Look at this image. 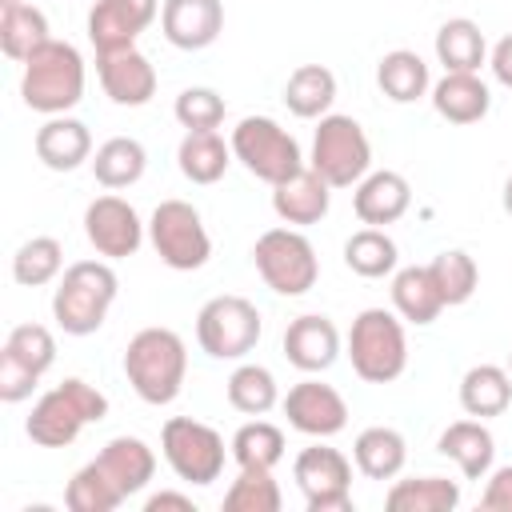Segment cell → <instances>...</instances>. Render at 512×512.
I'll return each instance as SVG.
<instances>
[{"label":"cell","mask_w":512,"mask_h":512,"mask_svg":"<svg viewBox=\"0 0 512 512\" xmlns=\"http://www.w3.org/2000/svg\"><path fill=\"white\" fill-rule=\"evenodd\" d=\"M124 376L144 404H172L188 376V348L172 328H140L124 348Z\"/></svg>","instance_id":"1"},{"label":"cell","mask_w":512,"mask_h":512,"mask_svg":"<svg viewBox=\"0 0 512 512\" xmlns=\"http://www.w3.org/2000/svg\"><path fill=\"white\" fill-rule=\"evenodd\" d=\"M108 416V396L92 388L80 376H68L64 384L48 388L36 404L32 416L24 420V432L40 448H68L88 424H100Z\"/></svg>","instance_id":"2"},{"label":"cell","mask_w":512,"mask_h":512,"mask_svg":"<svg viewBox=\"0 0 512 512\" xmlns=\"http://www.w3.org/2000/svg\"><path fill=\"white\" fill-rule=\"evenodd\" d=\"M20 96L40 116H64L84 100V56L68 40H48L24 60Z\"/></svg>","instance_id":"3"},{"label":"cell","mask_w":512,"mask_h":512,"mask_svg":"<svg viewBox=\"0 0 512 512\" xmlns=\"http://www.w3.org/2000/svg\"><path fill=\"white\" fill-rule=\"evenodd\" d=\"M116 292H120V280L108 260H76L56 280L52 316L68 336H92L104 324Z\"/></svg>","instance_id":"4"},{"label":"cell","mask_w":512,"mask_h":512,"mask_svg":"<svg viewBox=\"0 0 512 512\" xmlns=\"http://www.w3.org/2000/svg\"><path fill=\"white\" fill-rule=\"evenodd\" d=\"M348 360L364 384H392L408 368L404 320L388 308H364L348 328Z\"/></svg>","instance_id":"5"},{"label":"cell","mask_w":512,"mask_h":512,"mask_svg":"<svg viewBox=\"0 0 512 512\" xmlns=\"http://www.w3.org/2000/svg\"><path fill=\"white\" fill-rule=\"evenodd\" d=\"M308 168H316L332 188H356L372 172V144L360 120L340 116V112L320 116Z\"/></svg>","instance_id":"6"},{"label":"cell","mask_w":512,"mask_h":512,"mask_svg":"<svg viewBox=\"0 0 512 512\" xmlns=\"http://www.w3.org/2000/svg\"><path fill=\"white\" fill-rule=\"evenodd\" d=\"M232 156L264 184H280L292 172L304 168V152L288 128H280L272 116H244L232 128Z\"/></svg>","instance_id":"7"},{"label":"cell","mask_w":512,"mask_h":512,"mask_svg":"<svg viewBox=\"0 0 512 512\" xmlns=\"http://www.w3.org/2000/svg\"><path fill=\"white\" fill-rule=\"evenodd\" d=\"M252 264L276 296H304L320 276L316 248L296 228H268L252 244Z\"/></svg>","instance_id":"8"},{"label":"cell","mask_w":512,"mask_h":512,"mask_svg":"<svg viewBox=\"0 0 512 512\" xmlns=\"http://www.w3.org/2000/svg\"><path fill=\"white\" fill-rule=\"evenodd\" d=\"M148 240L156 256L176 272H196L212 256V236L188 200H160L148 220Z\"/></svg>","instance_id":"9"},{"label":"cell","mask_w":512,"mask_h":512,"mask_svg":"<svg viewBox=\"0 0 512 512\" xmlns=\"http://www.w3.org/2000/svg\"><path fill=\"white\" fill-rule=\"evenodd\" d=\"M260 308L244 296H212L196 312V340L212 360H244L260 340Z\"/></svg>","instance_id":"10"},{"label":"cell","mask_w":512,"mask_h":512,"mask_svg":"<svg viewBox=\"0 0 512 512\" xmlns=\"http://www.w3.org/2000/svg\"><path fill=\"white\" fill-rule=\"evenodd\" d=\"M160 452L184 484H212L224 472V436L192 416H172L160 428Z\"/></svg>","instance_id":"11"},{"label":"cell","mask_w":512,"mask_h":512,"mask_svg":"<svg viewBox=\"0 0 512 512\" xmlns=\"http://www.w3.org/2000/svg\"><path fill=\"white\" fill-rule=\"evenodd\" d=\"M296 488L304 492L308 512H348L352 508V464L340 448L312 444L292 460Z\"/></svg>","instance_id":"12"},{"label":"cell","mask_w":512,"mask_h":512,"mask_svg":"<svg viewBox=\"0 0 512 512\" xmlns=\"http://www.w3.org/2000/svg\"><path fill=\"white\" fill-rule=\"evenodd\" d=\"M144 220L140 212L124 200V196H96L88 208H84V236L88 244L104 256V260H124V256H136V248L144 244Z\"/></svg>","instance_id":"13"},{"label":"cell","mask_w":512,"mask_h":512,"mask_svg":"<svg viewBox=\"0 0 512 512\" xmlns=\"http://www.w3.org/2000/svg\"><path fill=\"white\" fill-rule=\"evenodd\" d=\"M280 408H284V416H288V424L296 432L316 436V440H328V436H336V432L348 428V404H344V396L332 384L312 380V376L300 380V384H292L288 396L280 400Z\"/></svg>","instance_id":"14"},{"label":"cell","mask_w":512,"mask_h":512,"mask_svg":"<svg viewBox=\"0 0 512 512\" xmlns=\"http://www.w3.org/2000/svg\"><path fill=\"white\" fill-rule=\"evenodd\" d=\"M160 16V0H96L88 12V40L96 56L136 48V36Z\"/></svg>","instance_id":"15"},{"label":"cell","mask_w":512,"mask_h":512,"mask_svg":"<svg viewBox=\"0 0 512 512\" xmlns=\"http://www.w3.org/2000/svg\"><path fill=\"white\" fill-rule=\"evenodd\" d=\"M96 76H100L104 96L120 108H144L156 96V68L140 48L96 56Z\"/></svg>","instance_id":"16"},{"label":"cell","mask_w":512,"mask_h":512,"mask_svg":"<svg viewBox=\"0 0 512 512\" xmlns=\"http://www.w3.org/2000/svg\"><path fill=\"white\" fill-rule=\"evenodd\" d=\"M160 32L172 48L200 52L216 44V36L224 32V4L220 0H164Z\"/></svg>","instance_id":"17"},{"label":"cell","mask_w":512,"mask_h":512,"mask_svg":"<svg viewBox=\"0 0 512 512\" xmlns=\"http://www.w3.org/2000/svg\"><path fill=\"white\" fill-rule=\"evenodd\" d=\"M328 204H332V184L316 168H300L288 180L272 184V212L284 224H296V228L320 224L328 216Z\"/></svg>","instance_id":"18"},{"label":"cell","mask_w":512,"mask_h":512,"mask_svg":"<svg viewBox=\"0 0 512 512\" xmlns=\"http://www.w3.org/2000/svg\"><path fill=\"white\" fill-rule=\"evenodd\" d=\"M284 356L292 368L300 372H324L336 364L340 356V332L328 316L320 312H308V316H296L288 328H284Z\"/></svg>","instance_id":"19"},{"label":"cell","mask_w":512,"mask_h":512,"mask_svg":"<svg viewBox=\"0 0 512 512\" xmlns=\"http://www.w3.org/2000/svg\"><path fill=\"white\" fill-rule=\"evenodd\" d=\"M352 208L360 216V224L368 228H384V224H396L408 208H412V184L392 172V168H376L368 172L356 192H352Z\"/></svg>","instance_id":"20"},{"label":"cell","mask_w":512,"mask_h":512,"mask_svg":"<svg viewBox=\"0 0 512 512\" xmlns=\"http://www.w3.org/2000/svg\"><path fill=\"white\" fill-rule=\"evenodd\" d=\"M36 160L52 172H72L80 168L84 160H92V132L84 120L76 116H48L40 128H36Z\"/></svg>","instance_id":"21"},{"label":"cell","mask_w":512,"mask_h":512,"mask_svg":"<svg viewBox=\"0 0 512 512\" xmlns=\"http://www.w3.org/2000/svg\"><path fill=\"white\" fill-rule=\"evenodd\" d=\"M432 108L448 124H476L492 108V92L480 80V72H444L432 84Z\"/></svg>","instance_id":"22"},{"label":"cell","mask_w":512,"mask_h":512,"mask_svg":"<svg viewBox=\"0 0 512 512\" xmlns=\"http://www.w3.org/2000/svg\"><path fill=\"white\" fill-rule=\"evenodd\" d=\"M436 448H440V456H448L464 472V480H484L492 472V460H496V440L484 428V420H456V424H448L440 432Z\"/></svg>","instance_id":"23"},{"label":"cell","mask_w":512,"mask_h":512,"mask_svg":"<svg viewBox=\"0 0 512 512\" xmlns=\"http://www.w3.org/2000/svg\"><path fill=\"white\" fill-rule=\"evenodd\" d=\"M96 464H100V468L108 472V480L124 492V500L136 496V492H144L148 480L156 476V452H152L140 436H112V440L100 448Z\"/></svg>","instance_id":"24"},{"label":"cell","mask_w":512,"mask_h":512,"mask_svg":"<svg viewBox=\"0 0 512 512\" xmlns=\"http://www.w3.org/2000/svg\"><path fill=\"white\" fill-rule=\"evenodd\" d=\"M392 308L400 320H408L416 328L432 324L444 312V296H440L428 264H408L392 276Z\"/></svg>","instance_id":"25"},{"label":"cell","mask_w":512,"mask_h":512,"mask_svg":"<svg viewBox=\"0 0 512 512\" xmlns=\"http://www.w3.org/2000/svg\"><path fill=\"white\" fill-rule=\"evenodd\" d=\"M352 460L356 468L368 476V480H396L408 464V440L396 432V428H384V424H372L356 436L352 444Z\"/></svg>","instance_id":"26"},{"label":"cell","mask_w":512,"mask_h":512,"mask_svg":"<svg viewBox=\"0 0 512 512\" xmlns=\"http://www.w3.org/2000/svg\"><path fill=\"white\" fill-rule=\"evenodd\" d=\"M512 404V376L500 364H472L460 376V408L476 420L500 416Z\"/></svg>","instance_id":"27"},{"label":"cell","mask_w":512,"mask_h":512,"mask_svg":"<svg viewBox=\"0 0 512 512\" xmlns=\"http://www.w3.org/2000/svg\"><path fill=\"white\" fill-rule=\"evenodd\" d=\"M460 504V480L448 476H412V480H392L384 492L388 512H452Z\"/></svg>","instance_id":"28"},{"label":"cell","mask_w":512,"mask_h":512,"mask_svg":"<svg viewBox=\"0 0 512 512\" xmlns=\"http://www.w3.org/2000/svg\"><path fill=\"white\" fill-rule=\"evenodd\" d=\"M376 84L380 92L392 100V104H412L420 100L428 88H432V76H428V64L420 52L412 48H392L380 56L376 64Z\"/></svg>","instance_id":"29"},{"label":"cell","mask_w":512,"mask_h":512,"mask_svg":"<svg viewBox=\"0 0 512 512\" xmlns=\"http://www.w3.org/2000/svg\"><path fill=\"white\" fill-rule=\"evenodd\" d=\"M232 160H236L232 156V144H224V136L216 128H208V132H184V140L176 148V164H180L184 180H192V184H216L228 172Z\"/></svg>","instance_id":"30"},{"label":"cell","mask_w":512,"mask_h":512,"mask_svg":"<svg viewBox=\"0 0 512 512\" xmlns=\"http://www.w3.org/2000/svg\"><path fill=\"white\" fill-rule=\"evenodd\" d=\"M436 60L444 64V72H480V64L488 60V40L480 24L468 16L444 20L436 32Z\"/></svg>","instance_id":"31"},{"label":"cell","mask_w":512,"mask_h":512,"mask_svg":"<svg viewBox=\"0 0 512 512\" xmlns=\"http://www.w3.org/2000/svg\"><path fill=\"white\" fill-rule=\"evenodd\" d=\"M48 16L36 4H0V48L8 60L24 64L40 44H48Z\"/></svg>","instance_id":"32"},{"label":"cell","mask_w":512,"mask_h":512,"mask_svg":"<svg viewBox=\"0 0 512 512\" xmlns=\"http://www.w3.org/2000/svg\"><path fill=\"white\" fill-rule=\"evenodd\" d=\"M332 100H336V76H332V68H324V64H300V68L288 76V84H284V104H288V112L300 116V120H320V116H328Z\"/></svg>","instance_id":"33"},{"label":"cell","mask_w":512,"mask_h":512,"mask_svg":"<svg viewBox=\"0 0 512 512\" xmlns=\"http://www.w3.org/2000/svg\"><path fill=\"white\" fill-rule=\"evenodd\" d=\"M144 168H148V152H144V144L136 140V136H112V140H104L100 148H96V156H92V172H96V180L104 184V188H132L140 176H144Z\"/></svg>","instance_id":"34"},{"label":"cell","mask_w":512,"mask_h":512,"mask_svg":"<svg viewBox=\"0 0 512 512\" xmlns=\"http://www.w3.org/2000/svg\"><path fill=\"white\" fill-rule=\"evenodd\" d=\"M396 240L384 228H360L344 240V264L364 276V280H380L388 272H396Z\"/></svg>","instance_id":"35"},{"label":"cell","mask_w":512,"mask_h":512,"mask_svg":"<svg viewBox=\"0 0 512 512\" xmlns=\"http://www.w3.org/2000/svg\"><path fill=\"white\" fill-rule=\"evenodd\" d=\"M60 272H64V248L56 236H32L12 256V280L24 288L52 284V280H60Z\"/></svg>","instance_id":"36"},{"label":"cell","mask_w":512,"mask_h":512,"mask_svg":"<svg viewBox=\"0 0 512 512\" xmlns=\"http://www.w3.org/2000/svg\"><path fill=\"white\" fill-rule=\"evenodd\" d=\"M428 268H432V280H436V288L444 296V308H456V304H468L472 300V292L480 284V268H476V260L464 248L436 252L428 260Z\"/></svg>","instance_id":"37"},{"label":"cell","mask_w":512,"mask_h":512,"mask_svg":"<svg viewBox=\"0 0 512 512\" xmlns=\"http://www.w3.org/2000/svg\"><path fill=\"white\" fill-rule=\"evenodd\" d=\"M228 448L240 468H276L284 460V432L272 420H248L236 428Z\"/></svg>","instance_id":"38"},{"label":"cell","mask_w":512,"mask_h":512,"mask_svg":"<svg viewBox=\"0 0 512 512\" xmlns=\"http://www.w3.org/2000/svg\"><path fill=\"white\" fill-rule=\"evenodd\" d=\"M280 400V388H276V376L264 368V364H240L232 376H228V404L244 416H264L272 412Z\"/></svg>","instance_id":"39"},{"label":"cell","mask_w":512,"mask_h":512,"mask_svg":"<svg viewBox=\"0 0 512 512\" xmlns=\"http://www.w3.org/2000/svg\"><path fill=\"white\" fill-rule=\"evenodd\" d=\"M64 504H68L72 512H112V508L124 504V492L108 480V472H104L96 460H88V464L68 480Z\"/></svg>","instance_id":"40"},{"label":"cell","mask_w":512,"mask_h":512,"mask_svg":"<svg viewBox=\"0 0 512 512\" xmlns=\"http://www.w3.org/2000/svg\"><path fill=\"white\" fill-rule=\"evenodd\" d=\"M284 496L272 480V468H240L224 492V512H280Z\"/></svg>","instance_id":"41"},{"label":"cell","mask_w":512,"mask_h":512,"mask_svg":"<svg viewBox=\"0 0 512 512\" xmlns=\"http://www.w3.org/2000/svg\"><path fill=\"white\" fill-rule=\"evenodd\" d=\"M0 352H8L12 360H20L36 376H44L56 364V340H52V332L44 324H16L8 332V340H4Z\"/></svg>","instance_id":"42"},{"label":"cell","mask_w":512,"mask_h":512,"mask_svg":"<svg viewBox=\"0 0 512 512\" xmlns=\"http://www.w3.org/2000/svg\"><path fill=\"white\" fill-rule=\"evenodd\" d=\"M172 112H176V120H180V128H188V132H208V128H220L224 124V96L216 92V88H184L180 96H176V104H172Z\"/></svg>","instance_id":"43"},{"label":"cell","mask_w":512,"mask_h":512,"mask_svg":"<svg viewBox=\"0 0 512 512\" xmlns=\"http://www.w3.org/2000/svg\"><path fill=\"white\" fill-rule=\"evenodd\" d=\"M36 384H40L36 372H28L20 360H12L8 352H0V400H4V404H20V400H28Z\"/></svg>","instance_id":"44"},{"label":"cell","mask_w":512,"mask_h":512,"mask_svg":"<svg viewBox=\"0 0 512 512\" xmlns=\"http://www.w3.org/2000/svg\"><path fill=\"white\" fill-rule=\"evenodd\" d=\"M480 508H484V512H512V464H504V468L488 472V484H484Z\"/></svg>","instance_id":"45"},{"label":"cell","mask_w":512,"mask_h":512,"mask_svg":"<svg viewBox=\"0 0 512 512\" xmlns=\"http://www.w3.org/2000/svg\"><path fill=\"white\" fill-rule=\"evenodd\" d=\"M488 68H492V76H496L504 88H512V36L496 40V48H492V56H488Z\"/></svg>","instance_id":"46"},{"label":"cell","mask_w":512,"mask_h":512,"mask_svg":"<svg viewBox=\"0 0 512 512\" xmlns=\"http://www.w3.org/2000/svg\"><path fill=\"white\" fill-rule=\"evenodd\" d=\"M168 508H176V512H196L192 496H184V492H156V496L144 500V512H168Z\"/></svg>","instance_id":"47"},{"label":"cell","mask_w":512,"mask_h":512,"mask_svg":"<svg viewBox=\"0 0 512 512\" xmlns=\"http://www.w3.org/2000/svg\"><path fill=\"white\" fill-rule=\"evenodd\" d=\"M504 212H508V216H512V176H508V180H504Z\"/></svg>","instance_id":"48"},{"label":"cell","mask_w":512,"mask_h":512,"mask_svg":"<svg viewBox=\"0 0 512 512\" xmlns=\"http://www.w3.org/2000/svg\"><path fill=\"white\" fill-rule=\"evenodd\" d=\"M508 376H512V352H508Z\"/></svg>","instance_id":"49"},{"label":"cell","mask_w":512,"mask_h":512,"mask_svg":"<svg viewBox=\"0 0 512 512\" xmlns=\"http://www.w3.org/2000/svg\"><path fill=\"white\" fill-rule=\"evenodd\" d=\"M0 4H20V0H0Z\"/></svg>","instance_id":"50"}]
</instances>
